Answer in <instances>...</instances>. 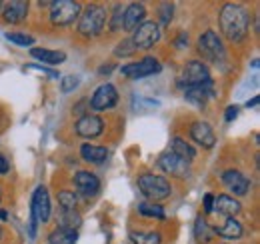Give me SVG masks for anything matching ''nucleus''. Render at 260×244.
Listing matches in <instances>:
<instances>
[{"mask_svg": "<svg viewBox=\"0 0 260 244\" xmlns=\"http://www.w3.org/2000/svg\"><path fill=\"white\" fill-rule=\"evenodd\" d=\"M220 30L230 42H242L248 34L250 18L244 6L240 4H224L220 10Z\"/></svg>", "mask_w": 260, "mask_h": 244, "instance_id": "nucleus-1", "label": "nucleus"}, {"mask_svg": "<svg viewBox=\"0 0 260 244\" xmlns=\"http://www.w3.org/2000/svg\"><path fill=\"white\" fill-rule=\"evenodd\" d=\"M106 24V8L100 4H88L82 12H80V20H78V32L86 38L98 36L104 30Z\"/></svg>", "mask_w": 260, "mask_h": 244, "instance_id": "nucleus-2", "label": "nucleus"}, {"mask_svg": "<svg viewBox=\"0 0 260 244\" xmlns=\"http://www.w3.org/2000/svg\"><path fill=\"white\" fill-rule=\"evenodd\" d=\"M138 188H140V192L146 196V198H150V200H154V202H158V200H164V198H168L170 196V192H172V188H170V182L164 178V176H158V174H142V176H138Z\"/></svg>", "mask_w": 260, "mask_h": 244, "instance_id": "nucleus-3", "label": "nucleus"}, {"mask_svg": "<svg viewBox=\"0 0 260 244\" xmlns=\"http://www.w3.org/2000/svg\"><path fill=\"white\" fill-rule=\"evenodd\" d=\"M82 12L80 2L74 0H58L50 4V22L54 26H68L72 24Z\"/></svg>", "mask_w": 260, "mask_h": 244, "instance_id": "nucleus-4", "label": "nucleus"}, {"mask_svg": "<svg viewBox=\"0 0 260 244\" xmlns=\"http://www.w3.org/2000/svg\"><path fill=\"white\" fill-rule=\"evenodd\" d=\"M198 52L202 58H206L208 62H220L224 60L226 50L222 40L218 38V34L214 30H206L204 34H200L198 38Z\"/></svg>", "mask_w": 260, "mask_h": 244, "instance_id": "nucleus-5", "label": "nucleus"}, {"mask_svg": "<svg viewBox=\"0 0 260 244\" xmlns=\"http://www.w3.org/2000/svg\"><path fill=\"white\" fill-rule=\"evenodd\" d=\"M158 40H160V26H158V22L148 20V22H142V24L134 30L132 44H134L136 50H138V48H140V50H150Z\"/></svg>", "mask_w": 260, "mask_h": 244, "instance_id": "nucleus-6", "label": "nucleus"}, {"mask_svg": "<svg viewBox=\"0 0 260 244\" xmlns=\"http://www.w3.org/2000/svg\"><path fill=\"white\" fill-rule=\"evenodd\" d=\"M162 70L160 62L156 60L154 56H146L140 62H130V64H124L120 68V72L128 78H144V76H152V74H158Z\"/></svg>", "mask_w": 260, "mask_h": 244, "instance_id": "nucleus-7", "label": "nucleus"}, {"mask_svg": "<svg viewBox=\"0 0 260 244\" xmlns=\"http://www.w3.org/2000/svg\"><path fill=\"white\" fill-rule=\"evenodd\" d=\"M182 80L186 86H202V84L210 82V70L204 62L190 60L182 68Z\"/></svg>", "mask_w": 260, "mask_h": 244, "instance_id": "nucleus-8", "label": "nucleus"}, {"mask_svg": "<svg viewBox=\"0 0 260 244\" xmlns=\"http://www.w3.org/2000/svg\"><path fill=\"white\" fill-rule=\"evenodd\" d=\"M116 102H118V92L114 88V84H100L90 98V108L96 112H102V110L114 108Z\"/></svg>", "mask_w": 260, "mask_h": 244, "instance_id": "nucleus-9", "label": "nucleus"}, {"mask_svg": "<svg viewBox=\"0 0 260 244\" xmlns=\"http://www.w3.org/2000/svg\"><path fill=\"white\" fill-rule=\"evenodd\" d=\"M158 166H160L162 172L170 174V176H176V178H184V176H188V172H190V162L172 152L162 154V156L158 158Z\"/></svg>", "mask_w": 260, "mask_h": 244, "instance_id": "nucleus-10", "label": "nucleus"}, {"mask_svg": "<svg viewBox=\"0 0 260 244\" xmlns=\"http://www.w3.org/2000/svg\"><path fill=\"white\" fill-rule=\"evenodd\" d=\"M30 216L36 222H46L50 218V196L46 186H38L32 194L30 202Z\"/></svg>", "mask_w": 260, "mask_h": 244, "instance_id": "nucleus-11", "label": "nucleus"}, {"mask_svg": "<svg viewBox=\"0 0 260 244\" xmlns=\"http://www.w3.org/2000/svg\"><path fill=\"white\" fill-rule=\"evenodd\" d=\"M74 128H76V134L82 138H96L104 130V122L100 116H94V114H82Z\"/></svg>", "mask_w": 260, "mask_h": 244, "instance_id": "nucleus-12", "label": "nucleus"}, {"mask_svg": "<svg viewBox=\"0 0 260 244\" xmlns=\"http://www.w3.org/2000/svg\"><path fill=\"white\" fill-rule=\"evenodd\" d=\"M222 182L226 184V188L230 192H234L236 196H244V194H248V190H250V178H246L240 170H234V168H228L224 170V174H222Z\"/></svg>", "mask_w": 260, "mask_h": 244, "instance_id": "nucleus-13", "label": "nucleus"}, {"mask_svg": "<svg viewBox=\"0 0 260 244\" xmlns=\"http://www.w3.org/2000/svg\"><path fill=\"white\" fill-rule=\"evenodd\" d=\"M190 138L194 140L196 144H200L202 148H212L214 142H216L210 124H208V122H202V120L194 122V124L190 126Z\"/></svg>", "mask_w": 260, "mask_h": 244, "instance_id": "nucleus-14", "label": "nucleus"}, {"mask_svg": "<svg viewBox=\"0 0 260 244\" xmlns=\"http://www.w3.org/2000/svg\"><path fill=\"white\" fill-rule=\"evenodd\" d=\"M144 16H146V6L142 2H132L124 8V30H136L142 22H144Z\"/></svg>", "mask_w": 260, "mask_h": 244, "instance_id": "nucleus-15", "label": "nucleus"}, {"mask_svg": "<svg viewBox=\"0 0 260 244\" xmlns=\"http://www.w3.org/2000/svg\"><path fill=\"white\" fill-rule=\"evenodd\" d=\"M28 14V2L24 0H12V2H6L4 8H2V16L8 24H18L26 18Z\"/></svg>", "mask_w": 260, "mask_h": 244, "instance_id": "nucleus-16", "label": "nucleus"}, {"mask_svg": "<svg viewBox=\"0 0 260 244\" xmlns=\"http://www.w3.org/2000/svg\"><path fill=\"white\" fill-rule=\"evenodd\" d=\"M74 184L84 196H96L100 190V180L96 178V174L86 172V170H80L74 174Z\"/></svg>", "mask_w": 260, "mask_h": 244, "instance_id": "nucleus-17", "label": "nucleus"}, {"mask_svg": "<svg viewBox=\"0 0 260 244\" xmlns=\"http://www.w3.org/2000/svg\"><path fill=\"white\" fill-rule=\"evenodd\" d=\"M212 94H214V92H212V80H210V82H206V84H202V86H186L184 98H186L192 106H196V108H204L208 96H212Z\"/></svg>", "mask_w": 260, "mask_h": 244, "instance_id": "nucleus-18", "label": "nucleus"}, {"mask_svg": "<svg viewBox=\"0 0 260 244\" xmlns=\"http://www.w3.org/2000/svg\"><path fill=\"white\" fill-rule=\"evenodd\" d=\"M214 208L218 210V214H224V216H230V218L240 214V210H242L240 202L234 196H228V194H218L214 198Z\"/></svg>", "mask_w": 260, "mask_h": 244, "instance_id": "nucleus-19", "label": "nucleus"}, {"mask_svg": "<svg viewBox=\"0 0 260 244\" xmlns=\"http://www.w3.org/2000/svg\"><path fill=\"white\" fill-rule=\"evenodd\" d=\"M212 232L218 234V236H222V238H228V240H236V238H240V236L244 234V228H242V224H240L238 220L226 218V220H224L222 224H218Z\"/></svg>", "mask_w": 260, "mask_h": 244, "instance_id": "nucleus-20", "label": "nucleus"}, {"mask_svg": "<svg viewBox=\"0 0 260 244\" xmlns=\"http://www.w3.org/2000/svg\"><path fill=\"white\" fill-rule=\"evenodd\" d=\"M80 156H82V160H86L90 164H102L108 158V150L104 146H96V144H82Z\"/></svg>", "mask_w": 260, "mask_h": 244, "instance_id": "nucleus-21", "label": "nucleus"}, {"mask_svg": "<svg viewBox=\"0 0 260 244\" xmlns=\"http://www.w3.org/2000/svg\"><path fill=\"white\" fill-rule=\"evenodd\" d=\"M30 56L40 60L42 64H60L66 60L64 52H58V50H48V48H32L30 50Z\"/></svg>", "mask_w": 260, "mask_h": 244, "instance_id": "nucleus-22", "label": "nucleus"}, {"mask_svg": "<svg viewBox=\"0 0 260 244\" xmlns=\"http://www.w3.org/2000/svg\"><path fill=\"white\" fill-rule=\"evenodd\" d=\"M78 240V230H70V228H54L48 236L50 244H76Z\"/></svg>", "mask_w": 260, "mask_h": 244, "instance_id": "nucleus-23", "label": "nucleus"}, {"mask_svg": "<svg viewBox=\"0 0 260 244\" xmlns=\"http://www.w3.org/2000/svg\"><path fill=\"white\" fill-rule=\"evenodd\" d=\"M172 154H176V156H180V158H184V160H192L196 156V150L192 144H188L184 138H180V136H174L172 138Z\"/></svg>", "mask_w": 260, "mask_h": 244, "instance_id": "nucleus-24", "label": "nucleus"}, {"mask_svg": "<svg viewBox=\"0 0 260 244\" xmlns=\"http://www.w3.org/2000/svg\"><path fill=\"white\" fill-rule=\"evenodd\" d=\"M212 236H214V232L210 230V226L206 224V220H204V216H198L194 222V238L198 244H208L212 240Z\"/></svg>", "mask_w": 260, "mask_h": 244, "instance_id": "nucleus-25", "label": "nucleus"}, {"mask_svg": "<svg viewBox=\"0 0 260 244\" xmlns=\"http://www.w3.org/2000/svg\"><path fill=\"white\" fill-rule=\"evenodd\" d=\"M82 224V218L76 210H62L58 216V226L60 228H70V230H78Z\"/></svg>", "mask_w": 260, "mask_h": 244, "instance_id": "nucleus-26", "label": "nucleus"}, {"mask_svg": "<svg viewBox=\"0 0 260 244\" xmlns=\"http://www.w3.org/2000/svg\"><path fill=\"white\" fill-rule=\"evenodd\" d=\"M130 240L134 244H162V236L156 230H152V232H132Z\"/></svg>", "mask_w": 260, "mask_h": 244, "instance_id": "nucleus-27", "label": "nucleus"}, {"mask_svg": "<svg viewBox=\"0 0 260 244\" xmlns=\"http://www.w3.org/2000/svg\"><path fill=\"white\" fill-rule=\"evenodd\" d=\"M138 212L142 216H148V218H158V220H164V208L158 204V202H142L138 204Z\"/></svg>", "mask_w": 260, "mask_h": 244, "instance_id": "nucleus-28", "label": "nucleus"}, {"mask_svg": "<svg viewBox=\"0 0 260 244\" xmlns=\"http://www.w3.org/2000/svg\"><path fill=\"white\" fill-rule=\"evenodd\" d=\"M76 202H78V196L70 190H62L58 192V204L62 210H76Z\"/></svg>", "mask_w": 260, "mask_h": 244, "instance_id": "nucleus-29", "label": "nucleus"}, {"mask_svg": "<svg viewBox=\"0 0 260 244\" xmlns=\"http://www.w3.org/2000/svg\"><path fill=\"white\" fill-rule=\"evenodd\" d=\"M124 26V8L116 6L112 10V18H110V32H118Z\"/></svg>", "mask_w": 260, "mask_h": 244, "instance_id": "nucleus-30", "label": "nucleus"}, {"mask_svg": "<svg viewBox=\"0 0 260 244\" xmlns=\"http://www.w3.org/2000/svg\"><path fill=\"white\" fill-rule=\"evenodd\" d=\"M6 38H8L10 42L18 44V46H30V44L34 42L32 36H28V34H22V32H8V34H6Z\"/></svg>", "mask_w": 260, "mask_h": 244, "instance_id": "nucleus-31", "label": "nucleus"}, {"mask_svg": "<svg viewBox=\"0 0 260 244\" xmlns=\"http://www.w3.org/2000/svg\"><path fill=\"white\" fill-rule=\"evenodd\" d=\"M172 16H174V4H162V6H160V24H162V26H168L170 20H172ZM160 24H158V26H160Z\"/></svg>", "mask_w": 260, "mask_h": 244, "instance_id": "nucleus-32", "label": "nucleus"}, {"mask_svg": "<svg viewBox=\"0 0 260 244\" xmlns=\"http://www.w3.org/2000/svg\"><path fill=\"white\" fill-rule=\"evenodd\" d=\"M78 82H80L78 76L68 74V76H62V80H60V88H62V92H70L78 86Z\"/></svg>", "mask_w": 260, "mask_h": 244, "instance_id": "nucleus-33", "label": "nucleus"}, {"mask_svg": "<svg viewBox=\"0 0 260 244\" xmlns=\"http://www.w3.org/2000/svg\"><path fill=\"white\" fill-rule=\"evenodd\" d=\"M134 50H136V48H134L132 40H124V42H122V44H120V46H118L114 52H116V54H122V56H128V54H132Z\"/></svg>", "mask_w": 260, "mask_h": 244, "instance_id": "nucleus-34", "label": "nucleus"}, {"mask_svg": "<svg viewBox=\"0 0 260 244\" xmlns=\"http://www.w3.org/2000/svg\"><path fill=\"white\" fill-rule=\"evenodd\" d=\"M236 116H238V106H236V104H230L226 108V112H224V120L232 122Z\"/></svg>", "mask_w": 260, "mask_h": 244, "instance_id": "nucleus-35", "label": "nucleus"}, {"mask_svg": "<svg viewBox=\"0 0 260 244\" xmlns=\"http://www.w3.org/2000/svg\"><path fill=\"white\" fill-rule=\"evenodd\" d=\"M174 46H176V48L188 46V34H186V32H180V34L176 36V40H174Z\"/></svg>", "mask_w": 260, "mask_h": 244, "instance_id": "nucleus-36", "label": "nucleus"}, {"mask_svg": "<svg viewBox=\"0 0 260 244\" xmlns=\"http://www.w3.org/2000/svg\"><path fill=\"white\" fill-rule=\"evenodd\" d=\"M26 68H36V70H40L42 74H48L50 78H58V72H56V70H50V68H44V66H36V64H30V66H26Z\"/></svg>", "mask_w": 260, "mask_h": 244, "instance_id": "nucleus-37", "label": "nucleus"}, {"mask_svg": "<svg viewBox=\"0 0 260 244\" xmlns=\"http://www.w3.org/2000/svg\"><path fill=\"white\" fill-rule=\"evenodd\" d=\"M204 210L206 212H212L214 210V196L208 192V194H204Z\"/></svg>", "mask_w": 260, "mask_h": 244, "instance_id": "nucleus-38", "label": "nucleus"}, {"mask_svg": "<svg viewBox=\"0 0 260 244\" xmlns=\"http://www.w3.org/2000/svg\"><path fill=\"white\" fill-rule=\"evenodd\" d=\"M112 70H114V64H104V66H100L98 74H100V76H106V74L112 72Z\"/></svg>", "mask_w": 260, "mask_h": 244, "instance_id": "nucleus-39", "label": "nucleus"}, {"mask_svg": "<svg viewBox=\"0 0 260 244\" xmlns=\"http://www.w3.org/2000/svg\"><path fill=\"white\" fill-rule=\"evenodd\" d=\"M8 172V162H6V158L0 154V174H6Z\"/></svg>", "mask_w": 260, "mask_h": 244, "instance_id": "nucleus-40", "label": "nucleus"}, {"mask_svg": "<svg viewBox=\"0 0 260 244\" xmlns=\"http://www.w3.org/2000/svg\"><path fill=\"white\" fill-rule=\"evenodd\" d=\"M258 96H254V98H252V100H248V102H246V106H248V108H252V106H256V104H258Z\"/></svg>", "mask_w": 260, "mask_h": 244, "instance_id": "nucleus-41", "label": "nucleus"}, {"mask_svg": "<svg viewBox=\"0 0 260 244\" xmlns=\"http://www.w3.org/2000/svg\"><path fill=\"white\" fill-rule=\"evenodd\" d=\"M0 202H2V190H0Z\"/></svg>", "mask_w": 260, "mask_h": 244, "instance_id": "nucleus-42", "label": "nucleus"}, {"mask_svg": "<svg viewBox=\"0 0 260 244\" xmlns=\"http://www.w3.org/2000/svg\"><path fill=\"white\" fill-rule=\"evenodd\" d=\"M0 238H2V228H0Z\"/></svg>", "mask_w": 260, "mask_h": 244, "instance_id": "nucleus-43", "label": "nucleus"}]
</instances>
